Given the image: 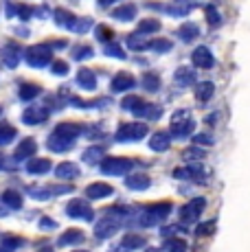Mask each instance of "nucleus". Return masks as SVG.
<instances>
[{"label":"nucleus","instance_id":"13","mask_svg":"<svg viewBox=\"0 0 250 252\" xmlns=\"http://www.w3.org/2000/svg\"><path fill=\"white\" fill-rule=\"evenodd\" d=\"M77 81H79V86H84V88H88V90H93L94 86H97V79H94L93 70H88V68H81L79 70V77H77Z\"/></svg>","mask_w":250,"mask_h":252},{"label":"nucleus","instance_id":"4","mask_svg":"<svg viewBox=\"0 0 250 252\" xmlns=\"http://www.w3.org/2000/svg\"><path fill=\"white\" fill-rule=\"evenodd\" d=\"M2 60L7 66H18V62H20V46L18 44H11V42H7L2 48Z\"/></svg>","mask_w":250,"mask_h":252},{"label":"nucleus","instance_id":"7","mask_svg":"<svg viewBox=\"0 0 250 252\" xmlns=\"http://www.w3.org/2000/svg\"><path fill=\"white\" fill-rule=\"evenodd\" d=\"M195 81V72L193 68H189V66H180V68L176 70V84L178 86H189Z\"/></svg>","mask_w":250,"mask_h":252},{"label":"nucleus","instance_id":"25","mask_svg":"<svg viewBox=\"0 0 250 252\" xmlns=\"http://www.w3.org/2000/svg\"><path fill=\"white\" fill-rule=\"evenodd\" d=\"M53 72H55V75H64V72H68V66H66L64 62H57L55 68H53Z\"/></svg>","mask_w":250,"mask_h":252},{"label":"nucleus","instance_id":"2","mask_svg":"<svg viewBox=\"0 0 250 252\" xmlns=\"http://www.w3.org/2000/svg\"><path fill=\"white\" fill-rule=\"evenodd\" d=\"M191 62H193V66H198V68H213V66H215L213 53H211L206 46H198V48H195L193 55H191Z\"/></svg>","mask_w":250,"mask_h":252},{"label":"nucleus","instance_id":"5","mask_svg":"<svg viewBox=\"0 0 250 252\" xmlns=\"http://www.w3.org/2000/svg\"><path fill=\"white\" fill-rule=\"evenodd\" d=\"M204 204H206V200H202V197H200V200H193L189 206L185 208V211H182V220H185V221H195L200 217Z\"/></svg>","mask_w":250,"mask_h":252},{"label":"nucleus","instance_id":"24","mask_svg":"<svg viewBox=\"0 0 250 252\" xmlns=\"http://www.w3.org/2000/svg\"><path fill=\"white\" fill-rule=\"evenodd\" d=\"M105 53H108V55H112V57H121V60L125 57V53L121 51V46H108V48H105Z\"/></svg>","mask_w":250,"mask_h":252},{"label":"nucleus","instance_id":"14","mask_svg":"<svg viewBox=\"0 0 250 252\" xmlns=\"http://www.w3.org/2000/svg\"><path fill=\"white\" fill-rule=\"evenodd\" d=\"M40 94V86H35V84H22V88H20V99L22 101H31L33 96H37Z\"/></svg>","mask_w":250,"mask_h":252},{"label":"nucleus","instance_id":"8","mask_svg":"<svg viewBox=\"0 0 250 252\" xmlns=\"http://www.w3.org/2000/svg\"><path fill=\"white\" fill-rule=\"evenodd\" d=\"M134 84H136V81H134V77L129 75V72H119L112 81V90H127V88H132Z\"/></svg>","mask_w":250,"mask_h":252},{"label":"nucleus","instance_id":"20","mask_svg":"<svg viewBox=\"0 0 250 252\" xmlns=\"http://www.w3.org/2000/svg\"><path fill=\"white\" fill-rule=\"evenodd\" d=\"M143 86H145L147 90H158V77L152 75V72H147V75L143 77Z\"/></svg>","mask_w":250,"mask_h":252},{"label":"nucleus","instance_id":"19","mask_svg":"<svg viewBox=\"0 0 250 252\" xmlns=\"http://www.w3.org/2000/svg\"><path fill=\"white\" fill-rule=\"evenodd\" d=\"M167 145H169V136H167V134H156V136L152 138V147L154 149H165Z\"/></svg>","mask_w":250,"mask_h":252},{"label":"nucleus","instance_id":"9","mask_svg":"<svg viewBox=\"0 0 250 252\" xmlns=\"http://www.w3.org/2000/svg\"><path fill=\"white\" fill-rule=\"evenodd\" d=\"M145 132H147L145 125L132 123V125H125L121 132H119V136H121V138H141V134H145Z\"/></svg>","mask_w":250,"mask_h":252},{"label":"nucleus","instance_id":"15","mask_svg":"<svg viewBox=\"0 0 250 252\" xmlns=\"http://www.w3.org/2000/svg\"><path fill=\"white\" fill-rule=\"evenodd\" d=\"M158 29H160V22L154 20V18H150V20H143L141 24H138V33H141V35L152 33V31H158Z\"/></svg>","mask_w":250,"mask_h":252},{"label":"nucleus","instance_id":"12","mask_svg":"<svg viewBox=\"0 0 250 252\" xmlns=\"http://www.w3.org/2000/svg\"><path fill=\"white\" fill-rule=\"evenodd\" d=\"M134 13H136V4H123V7H117L112 11V18H117V20H132Z\"/></svg>","mask_w":250,"mask_h":252},{"label":"nucleus","instance_id":"16","mask_svg":"<svg viewBox=\"0 0 250 252\" xmlns=\"http://www.w3.org/2000/svg\"><path fill=\"white\" fill-rule=\"evenodd\" d=\"M206 20H209L211 27H219V24H222V16H219V11L213 7V4L206 7Z\"/></svg>","mask_w":250,"mask_h":252},{"label":"nucleus","instance_id":"3","mask_svg":"<svg viewBox=\"0 0 250 252\" xmlns=\"http://www.w3.org/2000/svg\"><path fill=\"white\" fill-rule=\"evenodd\" d=\"M193 7H198L195 0H171L169 4V13L171 16H187Z\"/></svg>","mask_w":250,"mask_h":252},{"label":"nucleus","instance_id":"1","mask_svg":"<svg viewBox=\"0 0 250 252\" xmlns=\"http://www.w3.org/2000/svg\"><path fill=\"white\" fill-rule=\"evenodd\" d=\"M27 62L31 66H35V68H42V66H46L51 62V48L49 46H33L27 51Z\"/></svg>","mask_w":250,"mask_h":252},{"label":"nucleus","instance_id":"6","mask_svg":"<svg viewBox=\"0 0 250 252\" xmlns=\"http://www.w3.org/2000/svg\"><path fill=\"white\" fill-rule=\"evenodd\" d=\"M55 20L60 27H64V29H77V18L73 16L70 11H64V9H57L55 11Z\"/></svg>","mask_w":250,"mask_h":252},{"label":"nucleus","instance_id":"23","mask_svg":"<svg viewBox=\"0 0 250 252\" xmlns=\"http://www.w3.org/2000/svg\"><path fill=\"white\" fill-rule=\"evenodd\" d=\"M97 37L99 40H110V37H112V31H110L108 27H99L97 29Z\"/></svg>","mask_w":250,"mask_h":252},{"label":"nucleus","instance_id":"21","mask_svg":"<svg viewBox=\"0 0 250 252\" xmlns=\"http://www.w3.org/2000/svg\"><path fill=\"white\" fill-rule=\"evenodd\" d=\"M11 136H16V129H11L9 125H2V127H0V143L11 140Z\"/></svg>","mask_w":250,"mask_h":252},{"label":"nucleus","instance_id":"26","mask_svg":"<svg viewBox=\"0 0 250 252\" xmlns=\"http://www.w3.org/2000/svg\"><path fill=\"white\" fill-rule=\"evenodd\" d=\"M112 2H117V0H99L101 7H108V4H112Z\"/></svg>","mask_w":250,"mask_h":252},{"label":"nucleus","instance_id":"22","mask_svg":"<svg viewBox=\"0 0 250 252\" xmlns=\"http://www.w3.org/2000/svg\"><path fill=\"white\" fill-rule=\"evenodd\" d=\"M88 57H93L90 46H79V51H75V60H88Z\"/></svg>","mask_w":250,"mask_h":252},{"label":"nucleus","instance_id":"10","mask_svg":"<svg viewBox=\"0 0 250 252\" xmlns=\"http://www.w3.org/2000/svg\"><path fill=\"white\" fill-rule=\"evenodd\" d=\"M178 35H180L185 42H193L195 37L200 35V29H198V24H193V22L182 24V27L178 29Z\"/></svg>","mask_w":250,"mask_h":252},{"label":"nucleus","instance_id":"11","mask_svg":"<svg viewBox=\"0 0 250 252\" xmlns=\"http://www.w3.org/2000/svg\"><path fill=\"white\" fill-rule=\"evenodd\" d=\"M213 92H215V86L211 84V81H202V84H198V88H195V99L206 103V101L213 96Z\"/></svg>","mask_w":250,"mask_h":252},{"label":"nucleus","instance_id":"18","mask_svg":"<svg viewBox=\"0 0 250 252\" xmlns=\"http://www.w3.org/2000/svg\"><path fill=\"white\" fill-rule=\"evenodd\" d=\"M147 48H152V51H160V53H165V51H169V48H174V44H171L169 40H154L147 44Z\"/></svg>","mask_w":250,"mask_h":252},{"label":"nucleus","instance_id":"17","mask_svg":"<svg viewBox=\"0 0 250 252\" xmlns=\"http://www.w3.org/2000/svg\"><path fill=\"white\" fill-rule=\"evenodd\" d=\"M46 116V110H37V108H31L29 112H25V121L27 123H40L42 119Z\"/></svg>","mask_w":250,"mask_h":252}]
</instances>
